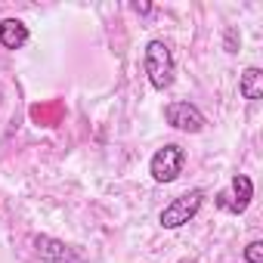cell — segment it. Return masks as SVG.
<instances>
[{
	"label": "cell",
	"instance_id": "cell-1",
	"mask_svg": "<svg viewBox=\"0 0 263 263\" xmlns=\"http://www.w3.org/2000/svg\"><path fill=\"white\" fill-rule=\"evenodd\" d=\"M143 68H146L152 90H158V93L171 90L174 78H177V59H174L171 44H164L161 37H152L146 44V53H143Z\"/></svg>",
	"mask_w": 263,
	"mask_h": 263
},
{
	"label": "cell",
	"instance_id": "cell-8",
	"mask_svg": "<svg viewBox=\"0 0 263 263\" xmlns=\"http://www.w3.org/2000/svg\"><path fill=\"white\" fill-rule=\"evenodd\" d=\"M238 93H241V99H248V102L263 99V71H260L257 65H248V68L238 74Z\"/></svg>",
	"mask_w": 263,
	"mask_h": 263
},
{
	"label": "cell",
	"instance_id": "cell-5",
	"mask_svg": "<svg viewBox=\"0 0 263 263\" xmlns=\"http://www.w3.org/2000/svg\"><path fill=\"white\" fill-rule=\"evenodd\" d=\"M31 245L44 263H90V257L78 245H65L62 238H53V235H34Z\"/></svg>",
	"mask_w": 263,
	"mask_h": 263
},
{
	"label": "cell",
	"instance_id": "cell-9",
	"mask_svg": "<svg viewBox=\"0 0 263 263\" xmlns=\"http://www.w3.org/2000/svg\"><path fill=\"white\" fill-rule=\"evenodd\" d=\"M245 263H263V241L260 238L245 245Z\"/></svg>",
	"mask_w": 263,
	"mask_h": 263
},
{
	"label": "cell",
	"instance_id": "cell-2",
	"mask_svg": "<svg viewBox=\"0 0 263 263\" xmlns=\"http://www.w3.org/2000/svg\"><path fill=\"white\" fill-rule=\"evenodd\" d=\"M201 204H204V189H189V192L177 195L171 204H164V211L158 214V223L164 229H180L198 217Z\"/></svg>",
	"mask_w": 263,
	"mask_h": 263
},
{
	"label": "cell",
	"instance_id": "cell-3",
	"mask_svg": "<svg viewBox=\"0 0 263 263\" xmlns=\"http://www.w3.org/2000/svg\"><path fill=\"white\" fill-rule=\"evenodd\" d=\"M183 167H186V152H183V146H177V143H164V146L149 158V174H152V180L161 183V186L177 183L180 174H183Z\"/></svg>",
	"mask_w": 263,
	"mask_h": 263
},
{
	"label": "cell",
	"instance_id": "cell-4",
	"mask_svg": "<svg viewBox=\"0 0 263 263\" xmlns=\"http://www.w3.org/2000/svg\"><path fill=\"white\" fill-rule=\"evenodd\" d=\"M251 198H254V183H251V177H248V174H235V177L229 180V186H226L223 192H217L214 204H217L220 211L238 217V214H245V211L251 208Z\"/></svg>",
	"mask_w": 263,
	"mask_h": 263
},
{
	"label": "cell",
	"instance_id": "cell-6",
	"mask_svg": "<svg viewBox=\"0 0 263 263\" xmlns=\"http://www.w3.org/2000/svg\"><path fill=\"white\" fill-rule=\"evenodd\" d=\"M164 121H167L174 130H180V134H201L204 124H208L204 115H201V108L192 105V102H186V99L167 102V105H164Z\"/></svg>",
	"mask_w": 263,
	"mask_h": 263
},
{
	"label": "cell",
	"instance_id": "cell-7",
	"mask_svg": "<svg viewBox=\"0 0 263 263\" xmlns=\"http://www.w3.org/2000/svg\"><path fill=\"white\" fill-rule=\"evenodd\" d=\"M31 41V31L19 19H4L0 22V47L4 50H22Z\"/></svg>",
	"mask_w": 263,
	"mask_h": 263
},
{
	"label": "cell",
	"instance_id": "cell-10",
	"mask_svg": "<svg viewBox=\"0 0 263 263\" xmlns=\"http://www.w3.org/2000/svg\"><path fill=\"white\" fill-rule=\"evenodd\" d=\"M226 53H235V31H226Z\"/></svg>",
	"mask_w": 263,
	"mask_h": 263
},
{
	"label": "cell",
	"instance_id": "cell-11",
	"mask_svg": "<svg viewBox=\"0 0 263 263\" xmlns=\"http://www.w3.org/2000/svg\"><path fill=\"white\" fill-rule=\"evenodd\" d=\"M177 263H198V260H192V257H183V260H177Z\"/></svg>",
	"mask_w": 263,
	"mask_h": 263
}]
</instances>
